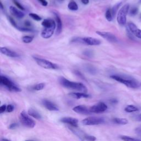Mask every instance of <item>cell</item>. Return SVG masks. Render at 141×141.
Masks as SVG:
<instances>
[{"instance_id": "obj_1", "label": "cell", "mask_w": 141, "mask_h": 141, "mask_svg": "<svg viewBox=\"0 0 141 141\" xmlns=\"http://www.w3.org/2000/svg\"><path fill=\"white\" fill-rule=\"evenodd\" d=\"M41 24L44 28L41 33V37L44 39L51 38L56 29V22L52 19H45L43 21Z\"/></svg>"}, {"instance_id": "obj_15", "label": "cell", "mask_w": 141, "mask_h": 141, "mask_svg": "<svg viewBox=\"0 0 141 141\" xmlns=\"http://www.w3.org/2000/svg\"><path fill=\"white\" fill-rule=\"evenodd\" d=\"M73 111L78 113L79 114H83V115H88L91 114L89 109H88L87 107L84 105H78L73 107Z\"/></svg>"}, {"instance_id": "obj_12", "label": "cell", "mask_w": 141, "mask_h": 141, "mask_svg": "<svg viewBox=\"0 0 141 141\" xmlns=\"http://www.w3.org/2000/svg\"><path fill=\"white\" fill-rule=\"evenodd\" d=\"M128 30L138 38L141 39V30L139 29L134 23L129 22L127 24Z\"/></svg>"}, {"instance_id": "obj_48", "label": "cell", "mask_w": 141, "mask_h": 141, "mask_svg": "<svg viewBox=\"0 0 141 141\" xmlns=\"http://www.w3.org/2000/svg\"><path fill=\"white\" fill-rule=\"evenodd\" d=\"M140 85H141V83H140Z\"/></svg>"}, {"instance_id": "obj_32", "label": "cell", "mask_w": 141, "mask_h": 141, "mask_svg": "<svg viewBox=\"0 0 141 141\" xmlns=\"http://www.w3.org/2000/svg\"><path fill=\"white\" fill-rule=\"evenodd\" d=\"M87 69L88 71L89 72V73H90L91 74H95L96 72L95 69L94 68H93L92 66H88V67H87Z\"/></svg>"}, {"instance_id": "obj_30", "label": "cell", "mask_w": 141, "mask_h": 141, "mask_svg": "<svg viewBox=\"0 0 141 141\" xmlns=\"http://www.w3.org/2000/svg\"><path fill=\"white\" fill-rule=\"evenodd\" d=\"M84 139L88 141H95L96 138V137L94 136L85 134L84 137Z\"/></svg>"}, {"instance_id": "obj_28", "label": "cell", "mask_w": 141, "mask_h": 141, "mask_svg": "<svg viewBox=\"0 0 141 141\" xmlns=\"http://www.w3.org/2000/svg\"><path fill=\"white\" fill-rule=\"evenodd\" d=\"M29 16L33 19H34V20H35L36 21H40L41 20H42V18H41V17H40L36 13H29Z\"/></svg>"}, {"instance_id": "obj_40", "label": "cell", "mask_w": 141, "mask_h": 141, "mask_svg": "<svg viewBox=\"0 0 141 141\" xmlns=\"http://www.w3.org/2000/svg\"><path fill=\"white\" fill-rule=\"evenodd\" d=\"M7 110V105H3L0 107V113L2 114L3 112H4L6 110Z\"/></svg>"}, {"instance_id": "obj_27", "label": "cell", "mask_w": 141, "mask_h": 141, "mask_svg": "<svg viewBox=\"0 0 141 141\" xmlns=\"http://www.w3.org/2000/svg\"><path fill=\"white\" fill-rule=\"evenodd\" d=\"M45 84L44 83H39L36 84L35 85H34V87H33V89H34V90H43L44 88H45Z\"/></svg>"}, {"instance_id": "obj_29", "label": "cell", "mask_w": 141, "mask_h": 141, "mask_svg": "<svg viewBox=\"0 0 141 141\" xmlns=\"http://www.w3.org/2000/svg\"><path fill=\"white\" fill-rule=\"evenodd\" d=\"M121 139L123 140V141H141L139 139L133 138L130 137L129 136H122L120 137Z\"/></svg>"}, {"instance_id": "obj_5", "label": "cell", "mask_w": 141, "mask_h": 141, "mask_svg": "<svg viewBox=\"0 0 141 141\" xmlns=\"http://www.w3.org/2000/svg\"><path fill=\"white\" fill-rule=\"evenodd\" d=\"M71 43L83 44L90 46H98L101 44V41L99 39L94 38L84 37L73 38L71 40Z\"/></svg>"}, {"instance_id": "obj_37", "label": "cell", "mask_w": 141, "mask_h": 141, "mask_svg": "<svg viewBox=\"0 0 141 141\" xmlns=\"http://www.w3.org/2000/svg\"><path fill=\"white\" fill-rule=\"evenodd\" d=\"M74 73L76 74V76L79 77V78H82V79H85V78H84V77L83 76V74H82L81 72H80L79 71L76 70V71H74Z\"/></svg>"}, {"instance_id": "obj_45", "label": "cell", "mask_w": 141, "mask_h": 141, "mask_svg": "<svg viewBox=\"0 0 141 141\" xmlns=\"http://www.w3.org/2000/svg\"><path fill=\"white\" fill-rule=\"evenodd\" d=\"M139 119L141 120V114L139 115Z\"/></svg>"}, {"instance_id": "obj_8", "label": "cell", "mask_w": 141, "mask_h": 141, "mask_svg": "<svg viewBox=\"0 0 141 141\" xmlns=\"http://www.w3.org/2000/svg\"><path fill=\"white\" fill-rule=\"evenodd\" d=\"M20 121L21 122L25 127L28 128H33L35 126V122L32 118L29 117L26 111H22L20 114Z\"/></svg>"}, {"instance_id": "obj_23", "label": "cell", "mask_w": 141, "mask_h": 141, "mask_svg": "<svg viewBox=\"0 0 141 141\" xmlns=\"http://www.w3.org/2000/svg\"><path fill=\"white\" fill-rule=\"evenodd\" d=\"M125 110L127 112H133L137 111L138 110V109L136 106L132 105H128L127 106H126L125 107Z\"/></svg>"}, {"instance_id": "obj_33", "label": "cell", "mask_w": 141, "mask_h": 141, "mask_svg": "<svg viewBox=\"0 0 141 141\" xmlns=\"http://www.w3.org/2000/svg\"><path fill=\"white\" fill-rule=\"evenodd\" d=\"M138 12V9L137 8L134 7V8H132V9L130 10V12H129V14L131 16H134L136 15V14Z\"/></svg>"}, {"instance_id": "obj_20", "label": "cell", "mask_w": 141, "mask_h": 141, "mask_svg": "<svg viewBox=\"0 0 141 141\" xmlns=\"http://www.w3.org/2000/svg\"><path fill=\"white\" fill-rule=\"evenodd\" d=\"M28 113L29 115L31 116L36 118V119L39 120L41 118V116L40 114V113L34 108H30Z\"/></svg>"}, {"instance_id": "obj_44", "label": "cell", "mask_w": 141, "mask_h": 141, "mask_svg": "<svg viewBox=\"0 0 141 141\" xmlns=\"http://www.w3.org/2000/svg\"><path fill=\"white\" fill-rule=\"evenodd\" d=\"M2 141H11L9 139H6V138H4V139H2Z\"/></svg>"}, {"instance_id": "obj_11", "label": "cell", "mask_w": 141, "mask_h": 141, "mask_svg": "<svg viewBox=\"0 0 141 141\" xmlns=\"http://www.w3.org/2000/svg\"><path fill=\"white\" fill-rule=\"evenodd\" d=\"M96 33L101 37L104 38V39L109 41L110 43H117L118 40L117 38L112 34L111 33L105 32H96Z\"/></svg>"}, {"instance_id": "obj_25", "label": "cell", "mask_w": 141, "mask_h": 141, "mask_svg": "<svg viewBox=\"0 0 141 141\" xmlns=\"http://www.w3.org/2000/svg\"><path fill=\"white\" fill-rule=\"evenodd\" d=\"M33 39H34V38H33V37H32V36H24V37H22V41H23L24 43L29 44L32 42Z\"/></svg>"}, {"instance_id": "obj_16", "label": "cell", "mask_w": 141, "mask_h": 141, "mask_svg": "<svg viewBox=\"0 0 141 141\" xmlns=\"http://www.w3.org/2000/svg\"><path fill=\"white\" fill-rule=\"evenodd\" d=\"M43 104L47 109L50 110V111H58L59 110V108H58L56 105H55L50 100L45 99L43 101Z\"/></svg>"}, {"instance_id": "obj_10", "label": "cell", "mask_w": 141, "mask_h": 141, "mask_svg": "<svg viewBox=\"0 0 141 141\" xmlns=\"http://www.w3.org/2000/svg\"><path fill=\"white\" fill-rule=\"evenodd\" d=\"M107 109V106L106 105L100 102L90 107L89 110L91 113H96V114H99V113H102L105 111Z\"/></svg>"}, {"instance_id": "obj_38", "label": "cell", "mask_w": 141, "mask_h": 141, "mask_svg": "<svg viewBox=\"0 0 141 141\" xmlns=\"http://www.w3.org/2000/svg\"><path fill=\"white\" fill-rule=\"evenodd\" d=\"M38 1L41 5L43 6H44V7L47 6L48 5V3L46 1V0H38Z\"/></svg>"}, {"instance_id": "obj_47", "label": "cell", "mask_w": 141, "mask_h": 141, "mask_svg": "<svg viewBox=\"0 0 141 141\" xmlns=\"http://www.w3.org/2000/svg\"><path fill=\"white\" fill-rule=\"evenodd\" d=\"M60 1H64V0H60Z\"/></svg>"}, {"instance_id": "obj_22", "label": "cell", "mask_w": 141, "mask_h": 141, "mask_svg": "<svg viewBox=\"0 0 141 141\" xmlns=\"http://www.w3.org/2000/svg\"><path fill=\"white\" fill-rule=\"evenodd\" d=\"M113 121L115 123L118 124V125H126L128 122V120L124 118H115Z\"/></svg>"}, {"instance_id": "obj_42", "label": "cell", "mask_w": 141, "mask_h": 141, "mask_svg": "<svg viewBox=\"0 0 141 141\" xmlns=\"http://www.w3.org/2000/svg\"><path fill=\"white\" fill-rule=\"evenodd\" d=\"M81 1L83 4L85 5H87L89 4V0H81Z\"/></svg>"}, {"instance_id": "obj_36", "label": "cell", "mask_w": 141, "mask_h": 141, "mask_svg": "<svg viewBox=\"0 0 141 141\" xmlns=\"http://www.w3.org/2000/svg\"><path fill=\"white\" fill-rule=\"evenodd\" d=\"M14 3H15V4L16 6L18 7V8H19L21 10H22V11H24L25 10V8L23 7V6H22L20 4H19V2L15 1H14Z\"/></svg>"}, {"instance_id": "obj_34", "label": "cell", "mask_w": 141, "mask_h": 141, "mask_svg": "<svg viewBox=\"0 0 141 141\" xmlns=\"http://www.w3.org/2000/svg\"><path fill=\"white\" fill-rule=\"evenodd\" d=\"M14 109H15V107H14V106L10 104L7 106V111L8 112H12Z\"/></svg>"}, {"instance_id": "obj_46", "label": "cell", "mask_w": 141, "mask_h": 141, "mask_svg": "<svg viewBox=\"0 0 141 141\" xmlns=\"http://www.w3.org/2000/svg\"><path fill=\"white\" fill-rule=\"evenodd\" d=\"M26 141H34V140H27Z\"/></svg>"}, {"instance_id": "obj_6", "label": "cell", "mask_w": 141, "mask_h": 141, "mask_svg": "<svg viewBox=\"0 0 141 141\" xmlns=\"http://www.w3.org/2000/svg\"><path fill=\"white\" fill-rule=\"evenodd\" d=\"M129 9V5L126 4L121 7L117 16V21L121 26H125L126 23V16Z\"/></svg>"}, {"instance_id": "obj_39", "label": "cell", "mask_w": 141, "mask_h": 141, "mask_svg": "<svg viewBox=\"0 0 141 141\" xmlns=\"http://www.w3.org/2000/svg\"><path fill=\"white\" fill-rule=\"evenodd\" d=\"M18 127V125L17 123H13L11 124L8 128H9V129H13L16 128L17 127Z\"/></svg>"}, {"instance_id": "obj_41", "label": "cell", "mask_w": 141, "mask_h": 141, "mask_svg": "<svg viewBox=\"0 0 141 141\" xmlns=\"http://www.w3.org/2000/svg\"><path fill=\"white\" fill-rule=\"evenodd\" d=\"M24 24L27 28H29L31 26V23H30L29 21H26V22H25Z\"/></svg>"}, {"instance_id": "obj_17", "label": "cell", "mask_w": 141, "mask_h": 141, "mask_svg": "<svg viewBox=\"0 0 141 141\" xmlns=\"http://www.w3.org/2000/svg\"><path fill=\"white\" fill-rule=\"evenodd\" d=\"M54 16L56 23V35H59L61 33L62 30V23L61 19L56 13H54Z\"/></svg>"}, {"instance_id": "obj_7", "label": "cell", "mask_w": 141, "mask_h": 141, "mask_svg": "<svg viewBox=\"0 0 141 141\" xmlns=\"http://www.w3.org/2000/svg\"><path fill=\"white\" fill-rule=\"evenodd\" d=\"M33 57L37 64L44 68L48 69V70H57L59 68L57 65L49 61L48 60L41 59V58L37 56H33Z\"/></svg>"}, {"instance_id": "obj_3", "label": "cell", "mask_w": 141, "mask_h": 141, "mask_svg": "<svg viewBox=\"0 0 141 141\" xmlns=\"http://www.w3.org/2000/svg\"><path fill=\"white\" fill-rule=\"evenodd\" d=\"M110 77L113 79L125 85L126 86L131 88H137L139 87L138 83L131 77H126L120 75H112Z\"/></svg>"}, {"instance_id": "obj_35", "label": "cell", "mask_w": 141, "mask_h": 141, "mask_svg": "<svg viewBox=\"0 0 141 141\" xmlns=\"http://www.w3.org/2000/svg\"><path fill=\"white\" fill-rule=\"evenodd\" d=\"M83 54L85 55V56H88V57H92V56H93V52L90 51V50H87V51H84L83 52Z\"/></svg>"}, {"instance_id": "obj_31", "label": "cell", "mask_w": 141, "mask_h": 141, "mask_svg": "<svg viewBox=\"0 0 141 141\" xmlns=\"http://www.w3.org/2000/svg\"><path fill=\"white\" fill-rule=\"evenodd\" d=\"M8 19H9V21L10 22L11 24H12V26H13L14 27H15L17 29L18 28V26H17V23H16V22L15 21V20H14V19L12 17H8Z\"/></svg>"}, {"instance_id": "obj_14", "label": "cell", "mask_w": 141, "mask_h": 141, "mask_svg": "<svg viewBox=\"0 0 141 141\" xmlns=\"http://www.w3.org/2000/svg\"><path fill=\"white\" fill-rule=\"evenodd\" d=\"M1 54H4L6 56L12 58H18L19 57V55L16 53V52L13 51L11 50L8 49L5 47H1Z\"/></svg>"}, {"instance_id": "obj_26", "label": "cell", "mask_w": 141, "mask_h": 141, "mask_svg": "<svg viewBox=\"0 0 141 141\" xmlns=\"http://www.w3.org/2000/svg\"><path fill=\"white\" fill-rule=\"evenodd\" d=\"M121 4H122V2H119V3H118V4H116V5L114 6L112 8V9H111V12H112L113 17L115 16L116 14L117 11H118V8H119V7H120V6L121 5Z\"/></svg>"}, {"instance_id": "obj_4", "label": "cell", "mask_w": 141, "mask_h": 141, "mask_svg": "<svg viewBox=\"0 0 141 141\" xmlns=\"http://www.w3.org/2000/svg\"><path fill=\"white\" fill-rule=\"evenodd\" d=\"M0 84H1L2 86L6 87L8 90L11 91V92H21V89L15 83H14L10 79L5 76L1 75V76H0Z\"/></svg>"}, {"instance_id": "obj_24", "label": "cell", "mask_w": 141, "mask_h": 141, "mask_svg": "<svg viewBox=\"0 0 141 141\" xmlns=\"http://www.w3.org/2000/svg\"><path fill=\"white\" fill-rule=\"evenodd\" d=\"M105 18L109 22H111L113 19L114 17L112 16V14L111 12V9H107L105 13Z\"/></svg>"}, {"instance_id": "obj_43", "label": "cell", "mask_w": 141, "mask_h": 141, "mask_svg": "<svg viewBox=\"0 0 141 141\" xmlns=\"http://www.w3.org/2000/svg\"><path fill=\"white\" fill-rule=\"evenodd\" d=\"M4 6H3L2 5V3L1 2V10H4Z\"/></svg>"}, {"instance_id": "obj_18", "label": "cell", "mask_w": 141, "mask_h": 141, "mask_svg": "<svg viewBox=\"0 0 141 141\" xmlns=\"http://www.w3.org/2000/svg\"><path fill=\"white\" fill-rule=\"evenodd\" d=\"M10 11L11 13L12 14L13 16H14L15 17H16L19 18V19L23 18L25 16L24 13L22 12V11L18 10L15 7L11 6L10 7Z\"/></svg>"}, {"instance_id": "obj_19", "label": "cell", "mask_w": 141, "mask_h": 141, "mask_svg": "<svg viewBox=\"0 0 141 141\" xmlns=\"http://www.w3.org/2000/svg\"><path fill=\"white\" fill-rule=\"evenodd\" d=\"M69 95L71 96H72L73 98L77 99H81V98H88L90 96V95L89 94H87V93H82V92L71 93L69 94Z\"/></svg>"}, {"instance_id": "obj_9", "label": "cell", "mask_w": 141, "mask_h": 141, "mask_svg": "<svg viewBox=\"0 0 141 141\" xmlns=\"http://www.w3.org/2000/svg\"><path fill=\"white\" fill-rule=\"evenodd\" d=\"M82 123L87 126H93L100 125L104 122V119L103 117L91 116L88 117L82 120Z\"/></svg>"}, {"instance_id": "obj_2", "label": "cell", "mask_w": 141, "mask_h": 141, "mask_svg": "<svg viewBox=\"0 0 141 141\" xmlns=\"http://www.w3.org/2000/svg\"><path fill=\"white\" fill-rule=\"evenodd\" d=\"M59 82L60 84H61L63 87L68 88V89L75 90L79 91L80 92L85 93L87 92L88 90L87 87H85L83 84L82 83L70 81L63 77H61L59 79Z\"/></svg>"}, {"instance_id": "obj_13", "label": "cell", "mask_w": 141, "mask_h": 141, "mask_svg": "<svg viewBox=\"0 0 141 141\" xmlns=\"http://www.w3.org/2000/svg\"><path fill=\"white\" fill-rule=\"evenodd\" d=\"M60 121L61 122L68 124V125H70L74 127H78V120L77 118L71 117H65L62 118Z\"/></svg>"}, {"instance_id": "obj_21", "label": "cell", "mask_w": 141, "mask_h": 141, "mask_svg": "<svg viewBox=\"0 0 141 141\" xmlns=\"http://www.w3.org/2000/svg\"><path fill=\"white\" fill-rule=\"evenodd\" d=\"M68 8L71 11H76L78 10V6L75 1L73 0H71L68 4Z\"/></svg>"}]
</instances>
